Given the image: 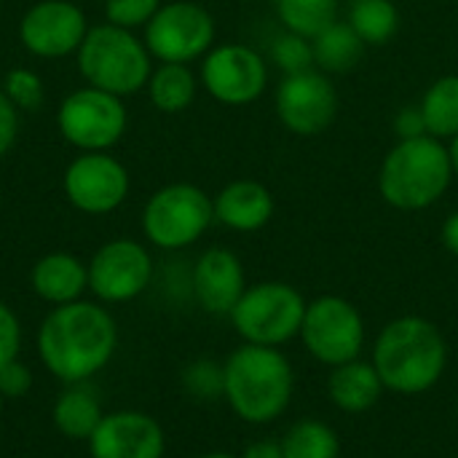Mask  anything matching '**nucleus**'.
<instances>
[{
    "label": "nucleus",
    "instance_id": "obj_19",
    "mask_svg": "<svg viewBox=\"0 0 458 458\" xmlns=\"http://www.w3.org/2000/svg\"><path fill=\"white\" fill-rule=\"evenodd\" d=\"M30 284L38 298L64 306L81 301L83 290L89 287V266H83L70 252H51L32 266Z\"/></svg>",
    "mask_w": 458,
    "mask_h": 458
},
{
    "label": "nucleus",
    "instance_id": "obj_26",
    "mask_svg": "<svg viewBox=\"0 0 458 458\" xmlns=\"http://www.w3.org/2000/svg\"><path fill=\"white\" fill-rule=\"evenodd\" d=\"M421 113L427 131L432 137H456L458 134V75H445L429 86L421 99Z\"/></svg>",
    "mask_w": 458,
    "mask_h": 458
},
{
    "label": "nucleus",
    "instance_id": "obj_16",
    "mask_svg": "<svg viewBox=\"0 0 458 458\" xmlns=\"http://www.w3.org/2000/svg\"><path fill=\"white\" fill-rule=\"evenodd\" d=\"M91 458H164L166 437L161 424L140 411L107 413L89 437Z\"/></svg>",
    "mask_w": 458,
    "mask_h": 458
},
{
    "label": "nucleus",
    "instance_id": "obj_31",
    "mask_svg": "<svg viewBox=\"0 0 458 458\" xmlns=\"http://www.w3.org/2000/svg\"><path fill=\"white\" fill-rule=\"evenodd\" d=\"M158 8H161L158 0H105L107 21L115 27H123V30H134V27L148 24Z\"/></svg>",
    "mask_w": 458,
    "mask_h": 458
},
{
    "label": "nucleus",
    "instance_id": "obj_2",
    "mask_svg": "<svg viewBox=\"0 0 458 458\" xmlns=\"http://www.w3.org/2000/svg\"><path fill=\"white\" fill-rule=\"evenodd\" d=\"M373 368L378 370L384 389L416 397L443 378L448 368V344L435 322L416 314L397 317L373 344Z\"/></svg>",
    "mask_w": 458,
    "mask_h": 458
},
{
    "label": "nucleus",
    "instance_id": "obj_24",
    "mask_svg": "<svg viewBox=\"0 0 458 458\" xmlns=\"http://www.w3.org/2000/svg\"><path fill=\"white\" fill-rule=\"evenodd\" d=\"M148 91L150 102L161 113H182L185 107H191L196 97V78L185 64L164 62L156 72H150Z\"/></svg>",
    "mask_w": 458,
    "mask_h": 458
},
{
    "label": "nucleus",
    "instance_id": "obj_37",
    "mask_svg": "<svg viewBox=\"0 0 458 458\" xmlns=\"http://www.w3.org/2000/svg\"><path fill=\"white\" fill-rule=\"evenodd\" d=\"M443 244L451 255L458 258V212H454L445 223H443Z\"/></svg>",
    "mask_w": 458,
    "mask_h": 458
},
{
    "label": "nucleus",
    "instance_id": "obj_30",
    "mask_svg": "<svg viewBox=\"0 0 458 458\" xmlns=\"http://www.w3.org/2000/svg\"><path fill=\"white\" fill-rule=\"evenodd\" d=\"M3 91H5V97L11 99V105L16 110H35L43 102V81H40V75H35L32 70H24V67H16V70H11L5 75Z\"/></svg>",
    "mask_w": 458,
    "mask_h": 458
},
{
    "label": "nucleus",
    "instance_id": "obj_38",
    "mask_svg": "<svg viewBox=\"0 0 458 458\" xmlns=\"http://www.w3.org/2000/svg\"><path fill=\"white\" fill-rule=\"evenodd\" d=\"M448 153H451V164H454V172L458 174V134L454 137V145L448 148Z\"/></svg>",
    "mask_w": 458,
    "mask_h": 458
},
{
    "label": "nucleus",
    "instance_id": "obj_21",
    "mask_svg": "<svg viewBox=\"0 0 458 458\" xmlns=\"http://www.w3.org/2000/svg\"><path fill=\"white\" fill-rule=\"evenodd\" d=\"M54 427L70 437V440H89L99 421L105 419L102 405L94 394V389L83 384H67V389L56 397L51 411Z\"/></svg>",
    "mask_w": 458,
    "mask_h": 458
},
{
    "label": "nucleus",
    "instance_id": "obj_29",
    "mask_svg": "<svg viewBox=\"0 0 458 458\" xmlns=\"http://www.w3.org/2000/svg\"><path fill=\"white\" fill-rule=\"evenodd\" d=\"M271 56H274V62L284 70V75H290V72L311 70L314 48H311L309 38L295 35V32H284V35H279V38L274 40Z\"/></svg>",
    "mask_w": 458,
    "mask_h": 458
},
{
    "label": "nucleus",
    "instance_id": "obj_40",
    "mask_svg": "<svg viewBox=\"0 0 458 458\" xmlns=\"http://www.w3.org/2000/svg\"><path fill=\"white\" fill-rule=\"evenodd\" d=\"M3 403H5V400H3V394H0V416H3Z\"/></svg>",
    "mask_w": 458,
    "mask_h": 458
},
{
    "label": "nucleus",
    "instance_id": "obj_25",
    "mask_svg": "<svg viewBox=\"0 0 458 458\" xmlns=\"http://www.w3.org/2000/svg\"><path fill=\"white\" fill-rule=\"evenodd\" d=\"M349 24L365 46H384L400 27V11L392 0H354L349 8Z\"/></svg>",
    "mask_w": 458,
    "mask_h": 458
},
{
    "label": "nucleus",
    "instance_id": "obj_32",
    "mask_svg": "<svg viewBox=\"0 0 458 458\" xmlns=\"http://www.w3.org/2000/svg\"><path fill=\"white\" fill-rule=\"evenodd\" d=\"M32 389V373L24 362L11 360L0 368V394L3 400H19Z\"/></svg>",
    "mask_w": 458,
    "mask_h": 458
},
{
    "label": "nucleus",
    "instance_id": "obj_5",
    "mask_svg": "<svg viewBox=\"0 0 458 458\" xmlns=\"http://www.w3.org/2000/svg\"><path fill=\"white\" fill-rule=\"evenodd\" d=\"M78 70L94 89L115 97L137 94L150 78V51L131 30L107 21L86 32L78 48Z\"/></svg>",
    "mask_w": 458,
    "mask_h": 458
},
{
    "label": "nucleus",
    "instance_id": "obj_1",
    "mask_svg": "<svg viewBox=\"0 0 458 458\" xmlns=\"http://www.w3.org/2000/svg\"><path fill=\"white\" fill-rule=\"evenodd\" d=\"M118 346L113 317L89 301L56 306L40 325L38 352L51 376L64 384H83L97 376Z\"/></svg>",
    "mask_w": 458,
    "mask_h": 458
},
{
    "label": "nucleus",
    "instance_id": "obj_9",
    "mask_svg": "<svg viewBox=\"0 0 458 458\" xmlns=\"http://www.w3.org/2000/svg\"><path fill=\"white\" fill-rule=\"evenodd\" d=\"M56 123L62 137L86 150V153H97V150H107L113 148L123 131H126V107L121 102V97L86 86L72 91L59 113H56Z\"/></svg>",
    "mask_w": 458,
    "mask_h": 458
},
{
    "label": "nucleus",
    "instance_id": "obj_3",
    "mask_svg": "<svg viewBox=\"0 0 458 458\" xmlns=\"http://www.w3.org/2000/svg\"><path fill=\"white\" fill-rule=\"evenodd\" d=\"M223 378V400L247 424H271L290 408L295 376L276 346H239L225 360Z\"/></svg>",
    "mask_w": 458,
    "mask_h": 458
},
{
    "label": "nucleus",
    "instance_id": "obj_22",
    "mask_svg": "<svg viewBox=\"0 0 458 458\" xmlns=\"http://www.w3.org/2000/svg\"><path fill=\"white\" fill-rule=\"evenodd\" d=\"M311 48H314V62L325 72H346L357 67V62L362 59L365 43L352 30L349 21H333L327 30H322L314 38Z\"/></svg>",
    "mask_w": 458,
    "mask_h": 458
},
{
    "label": "nucleus",
    "instance_id": "obj_34",
    "mask_svg": "<svg viewBox=\"0 0 458 458\" xmlns=\"http://www.w3.org/2000/svg\"><path fill=\"white\" fill-rule=\"evenodd\" d=\"M16 134H19V110L11 105V99L0 89V156L11 150V145L16 142Z\"/></svg>",
    "mask_w": 458,
    "mask_h": 458
},
{
    "label": "nucleus",
    "instance_id": "obj_15",
    "mask_svg": "<svg viewBox=\"0 0 458 458\" xmlns=\"http://www.w3.org/2000/svg\"><path fill=\"white\" fill-rule=\"evenodd\" d=\"M86 32V16L70 0H40L19 21V38L24 48L43 59H56L78 51Z\"/></svg>",
    "mask_w": 458,
    "mask_h": 458
},
{
    "label": "nucleus",
    "instance_id": "obj_10",
    "mask_svg": "<svg viewBox=\"0 0 458 458\" xmlns=\"http://www.w3.org/2000/svg\"><path fill=\"white\" fill-rule=\"evenodd\" d=\"M215 40V19L191 0L161 5L145 24V46L161 62L185 64L201 56Z\"/></svg>",
    "mask_w": 458,
    "mask_h": 458
},
{
    "label": "nucleus",
    "instance_id": "obj_13",
    "mask_svg": "<svg viewBox=\"0 0 458 458\" xmlns=\"http://www.w3.org/2000/svg\"><path fill=\"white\" fill-rule=\"evenodd\" d=\"M64 193L75 209L86 215H107L126 201L129 172L118 158L102 150L83 153L64 172Z\"/></svg>",
    "mask_w": 458,
    "mask_h": 458
},
{
    "label": "nucleus",
    "instance_id": "obj_23",
    "mask_svg": "<svg viewBox=\"0 0 458 458\" xmlns=\"http://www.w3.org/2000/svg\"><path fill=\"white\" fill-rule=\"evenodd\" d=\"M282 443L284 458H338L341 456V440L338 432L319 421V419H301L295 421Z\"/></svg>",
    "mask_w": 458,
    "mask_h": 458
},
{
    "label": "nucleus",
    "instance_id": "obj_36",
    "mask_svg": "<svg viewBox=\"0 0 458 458\" xmlns=\"http://www.w3.org/2000/svg\"><path fill=\"white\" fill-rule=\"evenodd\" d=\"M239 458H284V454H282V443H276V440H258V443L247 445L244 454Z\"/></svg>",
    "mask_w": 458,
    "mask_h": 458
},
{
    "label": "nucleus",
    "instance_id": "obj_28",
    "mask_svg": "<svg viewBox=\"0 0 458 458\" xmlns=\"http://www.w3.org/2000/svg\"><path fill=\"white\" fill-rule=\"evenodd\" d=\"M182 386L191 397L196 400H220L223 389H225V378H223V365L212 362V360H196L193 365L185 368L182 373Z\"/></svg>",
    "mask_w": 458,
    "mask_h": 458
},
{
    "label": "nucleus",
    "instance_id": "obj_18",
    "mask_svg": "<svg viewBox=\"0 0 458 458\" xmlns=\"http://www.w3.org/2000/svg\"><path fill=\"white\" fill-rule=\"evenodd\" d=\"M215 204V220H220L231 231H260L274 215L271 191L255 180H236L225 185Z\"/></svg>",
    "mask_w": 458,
    "mask_h": 458
},
{
    "label": "nucleus",
    "instance_id": "obj_12",
    "mask_svg": "<svg viewBox=\"0 0 458 458\" xmlns=\"http://www.w3.org/2000/svg\"><path fill=\"white\" fill-rule=\"evenodd\" d=\"M276 113L293 134H322L325 129H330L338 113L335 86L325 72L317 70L290 72L276 89Z\"/></svg>",
    "mask_w": 458,
    "mask_h": 458
},
{
    "label": "nucleus",
    "instance_id": "obj_11",
    "mask_svg": "<svg viewBox=\"0 0 458 458\" xmlns=\"http://www.w3.org/2000/svg\"><path fill=\"white\" fill-rule=\"evenodd\" d=\"M153 260L131 239H115L99 247L89 263V290L105 303H126L148 290Z\"/></svg>",
    "mask_w": 458,
    "mask_h": 458
},
{
    "label": "nucleus",
    "instance_id": "obj_27",
    "mask_svg": "<svg viewBox=\"0 0 458 458\" xmlns=\"http://www.w3.org/2000/svg\"><path fill=\"white\" fill-rule=\"evenodd\" d=\"M276 13L287 32L314 40L322 30L335 21L338 0H274Z\"/></svg>",
    "mask_w": 458,
    "mask_h": 458
},
{
    "label": "nucleus",
    "instance_id": "obj_6",
    "mask_svg": "<svg viewBox=\"0 0 458 458\" xmlns=\"http://www.w3.org/2000/svg\"><path fill=\"white\" fill-rule=\"evenodd\" d=\"M306 298L287 282H260L247 287L231 311V325L244 344L282 346L301 335Z\"/></svg>",
    "mask_w": 458,
    "mask_h": 458
},
{
    "label": "nucleus",
    "instance_id": "obj_4",
    "mask_svg": "<svg viewBox=\"0 0 458 458\" xmlns=\"http://www.w3.org/2000/svg\"><path fill=\"white\" fill-rule=\"evenodd\" d=\"M454 164L448 148L437 137L424 134L403 140L389 150L381 164L378 188L386 204L403 212H419L432 207L451 185Z\"/></svg>",
    "mask_w": 458,
    "mask_h": 458
},
{
    "label": "nucleus",
    "instance_id": "obj_7",
    "mask_svg": "<svg viewBox=\"0 0 458 458\" xmlns=\"http://www.w3.org/2000/svg\"><path fill=\"white\" fill-rule=\"evenodd\" d=\"M212 220V199L196 185L174 182L150 196L142 212V231L161 250H182L199 242Z\"/></svg>",
    "mask_w": 458,
    "mask_h": 458
},
{
    "label": "nucleus",
    "instance_id": "obj_8",
    "mask_svg": "<svg viewBox=\"0 0 458 458\" xmlns=\"http://www.w3.org/2000/svg\"><path fill=\"white\" fill-rule=\"evenodd\" d=\"M298 338L317 362L338 368L360 360L365 349V319L352 301L341 295H322L306 306Z\"/></svg>",
    "mask_w": 458,
    "mask_h": 458
},
{
    "label": "nucleus",
    "instance_id": "obj_39",
    "mask_svg": "<svg viewBox=\"0 0 458 458\" xmlns=\"http://www.w3.org/2000/svg\"><path fill=\"white\" fill-rule=\"evenodd\" d=\"M201 458H239V456H233V454H207V456H201Z\"/></svg>",
    "mask_w": 458,
    "mask_h": 458
},
{
    "label": "nucleus",
    "instance_id": "obj_33",
    "mask_svg": "<svg viewBox=\"0 0 458 458\" xmlns=\"http://www.w3.org/2000/svg\"><path fill=\"white\" fill-rule=\"evenodd\" d=\"M19 346H21V325L16 314L5 303H0V368L19 357Z\"/></svg>",
    "mask_w": 458,
    "mask_h": 458
},
{
    "label": "nucleus",
    "instance_id": "obj_20",
    "mask_svg": "<svg viewBox=\"0 0 458 458\" xmlns=\"http://www.w3.org/2000/svg\"><path fill=\"white\" fill-rule=\"evenodd\" d=\"M327 394L330 403L344 413H368L384 394V381L373 362L352 360L338 368H333L327 378Z\"/></svg>",
    "mask_w": 458,
    "mask_h": 458
},
{
    "label": "nucleus",
    "instance_id": "obj_14",
    "mask_svg": "<svg viewBox=\"0 0 458 458\" xmlns=\"http://www.w3.org/2000/svg\"><path fill=\"white\" fill-rule=\"evenodd\" d=\"M204 89L223 105L255 102L268 81L266 59L242 43H225L209 51L201 64Z\"/></svg>",
    "mask_w": 458,
    "mask_h": 458
},
{
    "label": "nucleus",
    "instance_id": "obj_35",
    "mask_svg": "<svg viewBox=\"0 0 458 458\" xmlns=\"http://www.w3.org/2000/svg\"><path fill=\"white\" fill-rule=\"evenodd\" d=\"M394 129L403 140H413V137H424L429 134L427 131V121H424V113H421V105H408L397 113L394 118Z\"/></svg>",
    "mask_w": 458,
    "mask_h": 458
},
{
    "label": "nucleus",
    "instance_id": "obj_17",
    "mask_svg": "<svg viewBox=\"0 0 458 458\" xmlns=\"http://www.w3.org/2000/svg\"><path fill=\"white\" fill-rule=\"evenodd\" d=\"M191 287H193L199 306L207 314L231 317L233 306L247 290L244 266L231 250L212 247L196 260L193 274H191Z\"/></svg>",
    "mask_w": 458,
    "mask_h": 458
}]
</instances>
